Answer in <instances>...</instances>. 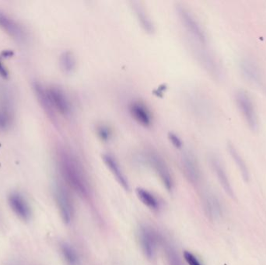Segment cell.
<instances>
[{"label": "cell", "mask_w": 266, "mask_h": 265, "mask_svg": "<svg viewBox=\"0 0 266 265\" xmlns=\"http://www.w3.org/2000/svg\"><path fill=\"white\" fill-rule=\"evenodd\" d=\"M184 258L188 265H202L198 260V258L189 251H185L184 252Z\"/></svg>", "instance_id": "484cf974"}, {"label": "cell", "mask_w": 266, "mask_h": 265, "mask_svg": "<svg viewBox=\"0 0 266 265\" xmlns=\"http://www.w3.org/2000/svg\"><path fill=\"white\" fill-rule=\"evenodd\" d=\"M0 77L3 79H7L9 77L7 69L5 67L1 59H0Z\"/></svg>", "instance_id": "4316f807"}, {"label": "cell", "mask_w": 266, "mask_h": 265, "mask_svg": "<svg viewBox=\"0 0 266 265\" xmlns=\"http://www.w3.org/2000/svg\"><path fill=\"white\" fill-rule=\"evenodd\" d=\"M8 202L12 212L21 220L27 221L31 216V210L27 200L21 194L18 192L11 193L8 198Z\"/></svg>", "instance_id": "8fae6325"}, {"label": "cell", "mask_w": 266, "mask_h": 265, "mask_svg": "<svg viewBox=\"0 0 266 265\" xmlns=\"http://www.w3.org/2000/svg\"><path fill=\"white\" fill-rule=\"evenodd\" d=\"M132 7L135 13L138 23L140 24L144 31L147 34H153L155 32L154 24L148 13H146L145 9L142 7L139 2H135V1L132 2Z\"/></svg>", "instance_id": "5bb4252c"}, {"label": "cell", "mask_w": 266, "mask_h": 265, "mask_svg": "<svg viewBox=\"0 0 266 265\" xmlns=\"http://www.w3.org/2000/svg\"><path fill=\"white\" fill-rule=\"evenodd\" d=\"M56 155L57 164L65 181L80 198L89 201L92 196L91 183L78 159L64 147L58 148Z\"/></svg>", "instance_id": "6da1fadb"}, {"label": "cell", "mask_w": 266, "mask_h": 265, "mask_svg": "<svg viewBox=\"0 0 266 265\" xmlns=\"http://www.w3.org/2000/svg\"><path fill=\"white\" fill-rule=\"evenodd\" d=\"M228 148V151L231 153V157L234 162L236 163L239 168L240 171L242 173V177L245 182H248L249 180V169L247 168L246 164H245V160L242 158V156L240 155L236 148L234 147V145L228 143L227 145Z\"/></svg>", "instance_id": "ffe728a7"}, {"label": "cell", "mask_w": 266, "mask_h": 265, "mask_svg": "<svg viewBox=\"0 0 266 265\" xmlns=\"http://www.w3.org/2000/svg\"><path fill=\"white\" fill-rule=\"evenodd\" d=\"M206 215L212 220H217L223 215V208L218 198L213 194H207L203 200Z\"/></svg>", "instance_id": "2e32d148"}, {"label": "cell", "mask_w": 266, "mask_h": 265, "mask_svg": "<svg viewBox=\"0 0 266 265\" xmlns=\"http://www.w3.org/2000/svg\"><path fill=\"white\" fill-rule=\"evenodd\" d=\"M138 199L142 201V204L153 211H158L160 209V202L156 199V197L149 190L138 187L135 190Z\"/></svg>", "instance_id": "d6986e66"}, {"label": "cell", "mask_w": 266, "mask_h": 265, "mask_svg": "<svg viewBox=\"0 0 266 265\" xmlns=\"http://www.w3.org/2000/svg\"><path fill=\"white\" fill-rule=\"evenodd\" d=\"M141 249L148 259H153L156 252L157 237L156 233L147 226H141L138 233Z\"/></svg>", "instance_id": "9c48e42d"}, {"label": "cell", "mask_w": 266, "mask_h": 265, "mask_svg": "<svg viewBox=\"0 0 266 265\" xmlns=\"http://www.w3.org/2000/svg\"><path fill=\"white\" fill-rule=\"evenodd\" d=\"M77 61L71 51H65L59 56V66L65 74H72L77 69Z\"/></svg>", "instance_id": "ac0fdd59"}, {"label": "cell", "mask_w": 266, "mask_h": 265, "mask_svg": "<svg viewBox=\"0 0 266 265\" xmlns=\"http://www.w3.org/2000/svg\"><path fill=\"white\" fill-rule=\"evenodd\" d=\"M0 29L9 38L23 43L28 38V34L20 22L12 18L10 15L0 9Z\"/></svg>", "instance_id": "3957f363"}, {"label": "cell", "mask_w": 266, "mask_h": 265, "mask_svg": "<svg viewBox=\"0 0 266 265\" xmlns=\"http://www.w3.org/2000/svg\"><path fill=\"white\" fill-rule=\"evenodd\" d=\"M102 160L109 168L114 177L116 178L118 183L122 186L124 190H130V183L128 179L126 177V175L123 172V169L119 165V162L116 160V157L111 155L110 153H105L102 155Z\"/></svg>", "instance_id": "7c38bea8"}, {"label": "cell", "mask_w": 266, "mask_h": 265, "mask_svg": "<svg viewBox=\"0 0 266 265\" xmlns=\"http://www.w3.org/2000/svg\"><path fill=\"white\" fill-rule=\"evenodd\" d=\"M210 162H211L212 167H213V170H214L215 173L217 175V178H218L219 181H220L222 187H223V188L224 189L226 193L228 195L231 196V198H234V190H233L232 187H231V182H230L229 178L227 177L225 169L222 165L220 160L217 157L213 156L210 158Z\"/></svg>", "instance_id": "9a60e30c"}, {"label": "cell", "mask_w": 266, "mask_h": 265, "mask_svg": "<svg viewBox=\"0 0 266 265\" xmlns=\"http://www.w3.org/2000/svg\"><path fill=\"white\" fill-rule=\"evenodd\" d=\"M60 251L62 258L68 265H77L79 262L78 255L71 245L62 243L60 244Z\"/></svg>", "instance_id": "44dd1931"}, {"label": "cell", "mask_w": 266, "mask_h": 265, "mask_svg": "<svg viewBox=\"0 0 266 265\" xmlns=\"http://www.w3.org/2000/svg\"><path fill=\"white\" fill-rule=\"evenodd\" d=\"M32 89L35 95L36 99L39 103L40 107L44 110V114L51 120L52 123L57 125V113L55 112L52 101L48 94V88H45L41 83L38 81L32 84Z\"/></svg>", "instance_id": "ba28073f"}, {"label": "cell", "mask_w": 266, "mask_h": 265, "mask_svg": "<svg viewBox=\"0 0 266 265\" xmlns=\"http://www.w3.org/2000/svg\"><path fill=\"white\" fill-rule=\"evenodd\" d=\"M148 163L154 170L160 181L163 183L168 191H171L174 188V180L170 170L163 157L155 151H149L147 154Z\"/></svg>", "instance_id": "5b68a950"}, {"label": "cell", "mask_w": 266, "mask_h": 265, "mask_svg": "<svg viewBox=\"0 0 266 265\" xmlns=\"http://www.w3.org/2000/svg\"><path fill=\"white\" fill-rule=\"evenodd\" d=\"M176 13L181 25L188 34L201 45H206L207 42L206 33L193 13L183 5H177Z\"/></svg>", "instance_id": "7a4b0ae2"}, {"label": "cell", "mask_w": 266, "mask_h": 265, "mask_svg": "<svg viewBox=\"0 0 266 265\" xmlns=\"http://www.w3.org/2000/svg\"><path fill=\"white\" fill-rule=\"evenodd\" d=\"M97 131H98V136L102 141L107 142L112 137V132H111L109 128L105 126V125H100L97 128Z\"/></svg>", "instance_id": "cb8c5ba5"}, {"label": "cell", "mask_w": 266, "mask_h": 265, "mask_svg": "<svg viewBox=\"0 0 266 265\" xmlns=\"http://www.w3.org/2000/svg\"><path fill=\"white\" fill-rule=\"evenodd\" d=\"M55 196L62 221L66 224H69L74 216V207L69 193L63 186L57 184L55 189Z\"/></svg>", "instance_id": "52a82bcc"}, {"label": "cell", "mask_w": 266, "mask_h": 265, "mask_svg": "<svg viewBox=\"0 0 266 265\" xmlns=\"http://www.w3.org/2000/svg\"><path fill=\"white\" fill-rule=\"evenodd\" d=\"M48 91L55 112L66 118L71 115V101L64 89L59 86L52 85L48 87Z\"/></svg>", "instance_id": "8992f818"}, {"label": "cell", "mask_w": 266, "mask_h": 265, "mask_svg": "<svg viewBox=\"0 0 266 265\" xmlns=\"http://www.w3.org/2000/svg\"><path fill=\"white\" fill-rule=\"evenodd\" d=\"M130 111L133 119L142 126L149 128L153 124L150 111L142 102H132L130 105Z\"/></svg>", "instance_id": "4fadbf2b"}, {"label": "cell", "mask_w": 266, "mask_h": 265, "mask_svg": "<svg viewBox=\"0 0 266 265\" xmlns=\"http://www.w3.org/2000/svg\"><path fill=\"white\" fill-rule=\"evenodd\" d=\"M167 137H168L169 141L171 143V144H172L176 149L181 150L183 146V143L181 138H180L177 134L174 133V132H169L168 135H167Z\"/></svg>", "instance_id": "d4e9b609"}, {"label": "cell", "mask_w": 266, "mask_h": 265, "mask_svg": "<svg viewBox=\"0 0 266 265\" xmlns=\"http://www.w3.org/2000/svg\"><path fill=\"white\" fill-rule=\"evenodd\" d=\"M236 102L238 108L249 128L252 131H257L259 128V119L254 103L250 96L245 91L239 90L236 93Z\"/></svg>", "instance_id": "277c9868"}, {"label": "cell", "mask_w": 266, "mask_h": 265, "mask_svg": "<svg viewBox=\"0 0 266 265\" xmlns=\"http://www.w3.org/2000/svg\"><path fill=\"white\" fill-rule=\"evenodd\" d=\"M13 117L9 107L0 106V131H6L12 126Z\"/></svg>", "instance_id": "7402d4cb"}, {"label": "cell", "mask_w": 266, "mask_h": 265, "mask_svg": "<svg viewBox=\"0 0 266 265\" xmlns=\"http://www.w3.org/2000/svg\"><path fill=\"white\" fill-rule=\"evenodd\" d=\"M165 256L168 265H183L179 255L172 245L165 244Z\"/></svg>", "instance_id": "603a6c76"}, {"label": "cell", "mask_w": 266, "mask_h": 265, "mask_svg": "<svg viewBox=\"0 0 266 265\" xmlns=\"http://www.w3.org/2000/svg\"><path fill=\"white\" fill-rule=\"evenodd\" d=\"M241 70L243 75L251 82L259 84L261 82V73L259 68L249 59H243L241 63Z\"/></svg>", "instance_id": "e0dca14e"}, {"label": "cell", "mask_w": 266, "mask_h": 265, "mask_svg": "<svg viewBox=\"0 0 266 265\" xmlns=\"http://www.w3.org/2000/svg\"><path fill=\"white\" fill-rule=\"evenodd\" d=\"M181 163L183 173L188 181L194 185L199 183L201 180V171L197 160L192 153H186L182 155Z\"/></svg>", "instance_id": "30bf717a"}]
</instances>
